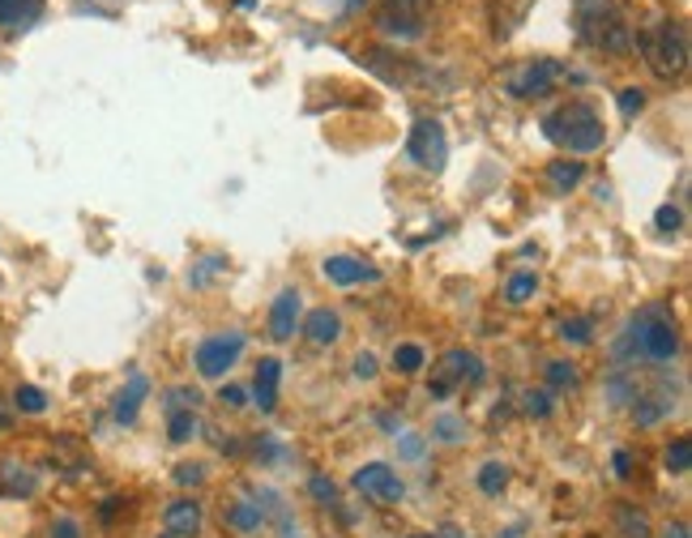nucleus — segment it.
<instances>
[{
  "label": "nucleus",
  "mask_w": 692,
  "mask_h": 538,
  "mask_svg": "<svg viewBox=\"0 0 692 538\" xmlns=\"http://www.w3.org/2000/svg\"><path fill=\"white\" fill-rule=\"evenodd\" d=\"M299 312H303V299H299V291L287 287V291L274 299V308H270V338L274 343H291L296 338Z\"/></svg>",
  "instance_id": "9b49d317"
},
{
  "label": "nucleus",
  "mask_w": 692,
  "mask_h": 538,
  "mask_svg": "<svg viewBox=\"0 0 692 538\" xmlns=\"http://www.w3.org/2000/svg\"><path fill=\"white\" fill-rule=\"evenodd\" d=\"M441 538H462V535H457V530H453V526H445V535H441Z\"/></svg>",
  "instance_id": "79ce46f5"
},
{
  "label": "nucleus",
  "mask_w": 692,
  "mask_h": 538,
  "mask_svg": "<svg viewBox=\"0 0 692 538\" xmlns=\"http://www.w3.org/2000/svg\"><path fill=\"white\" fill-rule=\"evenodd\" d=\"M303 334H308V343L334 346L338 338H343V316H338V312H330V308H317V312H308Z\"/></svg>",
  "instance_id": "f3484780"
},
{
  "label": "nucleus",
  "mask_w": 692,
  "mask_h": 538,
  "mask_svg": "<svg viewBox=\"0 0 692 538\" xmlns=\"http://www.w3.org/2000/svg\"><path fill=\"white\" fill-rule=\"evenodd\" d=\"M432 437L445 444H457L466 437V423L457 419V415H437V423H432Z\"/></svg>",
  "instance_id": "393cba45"
},
{
  "label": "nucleus",
  "mask_w": 692,
  "mask_h": 538,
  "mask_svg": "<svg viewBox=\"0 0 692 538\" xmlns=\"http://www.w3.org/2000/svg\"><path fill=\"white\" fill-rule=\"evenodd\" d=\"M201 479H205V466H180V470H176V483H180V488H198Z\"/></svg>",
  "instance_id": "f704fd0d"
},
{
  "label": "nucleus",
  "mask_w": 692,
  "mask_h": 538,
  "mask_svg": "<svg viewBox=\"0 0 692 538\" xmlns=\"http://www.w3.org/2000/svg\"><path fill=\"white\" fill-rule=\"evenodd\" d=\"M334 483H330V479H312V495H317V500H334Z\"/></svg>",
  "instance_id": "58836bf2"
},
{
  "label": "nucleus",
  "mask_w": 692,
  "mask_h": 538,
  "mask_svg": "<svg viewBox=\"0 0 692 538\" xmlns=\"http://www.w3.org/2000/svg\"><path fill=\"white\" fill-rule=\"evenodd\" d=\"M150 393V381L142 372H133L129 376V385L116 393V406H111V415H116V423H133L138 419V410H142V402H146Z\"/></svg>",
  "instance_id": "dca6fc26"
},
{
  "label": "nucleus",
  "mask_w": 692,
  "mask_h": 538,
  "mask_svg": "<svg viewBox=\"0 0 692 538\" xmlns=\"http://www.w3.org/2000/svg\"><path fill=\"white\" fill-rule=\"evenodd\" d=\"M39 9H44V0H0V26L4 31H22V26H31L39 17Z\"/></svg>",
  "instance_id": "6ab92c4d"
},
{
  "label": "nucleus",
  "mask_w": 692,
  "mask_h": 538,
  "mask_svg": "<svg viewBox=\"0 0 692 538\" xmlns=\"http://www.w3.org/2000/svg\"><path fill=\"white\" fill-rule=\"evenodd\" d=\"M227 526H231L236 535H256V530L265 526V509H261L256 500H236V504L227 509Z\"/></svg>",
  "instance_id": "a211bd4d"
},
{
  "label": "nucleus",
  "mask_w": 692,
  "mask_h": 538,
  "mask_svg": "<svg viewBox=\"0 0 692 538\" xmlns=\"http://www.w3.org/2000/svg\"><path fill=\"white\" fill-rule=\"evenodd\" d=\"M544 133L547 142L564 146L569 154H594L607 142V129H602V120H598L590 103H569V107L544 116Z\"/></svg>",
  "instance_id": "7ed1b4c3"
},
{
  "label": "nucleus",
  "mask_w": 692,
  "mask_h": 538,
  "mask_svg": "<svg viewBox=\"0 0 692 538\" xmlns=\"http://www.w3.org/2000/svg\"><path fill=\"white\" fill-rule=\"evenodd\" d=\"M394 368L397 372H419L423 368V346H415V343H402V346H394Z\"/></svg>",
  "instance_id": "b1692460"
},
{
  "label": "nucleus",
  "mask_w": 692,
  "mask_h": 538,
  "mask_svg": "<svg viewBox=\"0 0 692 538\" xmlns=\"http://www.w3.org/2000/svg\"><path fill=\"white\" fill-rule=\"evenodd\" d=\"M278 385H283V363H278V359H261L256 381H252V397H256V406H261L265 415L278 410Z\"/></svg>",
  "instance_id": "4468645a"
},
{
  "label": "nucleus",
  "mask_w": 692,
  "mask_h": 538,
  "mask_svg": "<svg viewBox=\"0 0 692 538\" xmlns=\"http://www.w3.org/2000/svg\"><path fill=\"white\" fill-rule=\"evenodd\" d=\"M577 26H582V39L598 51L624 56L633 48V26L616 0H577Z\"/></svg>",
  "instance_id": "f03ea898"
},
{
  "label": "nucleus",
  "mask_w": 692,
  "mask_h": 538,
  "mask_svg": "<svg viewBox=\"0 0 692 538\" xmlns=\"http://www.w3.org/2000/svg\"><path fill=\"white\" fill-rule=\"evenodd\" d=\"M4 483H9V491H17V495H31V491H35V475H17V470H13Z\"/></svg>",
  "instance_id": "4c0bfd02"
},
{
  "label": "nucleus",
  "mask_w": 692,
  "mask_h": 538,
  "mask_svg": "<svg viewBox=\"0 0 692 538\" xmlns=\"http://www.w3.org/2000/svg\"><path fill=\"white\" fill-rule=\"evenodd\" d=\"M406 154L410 163H419L423 171H441L449 163V138L441 120H419L410 129V142H406Z\"/></svg>",
  "instance_id": "423d86ee"
},
{
  "label": "nucleus",
  "mask_w": 692,
  "mask_h": 538,
  "mask_svg": "<svg viewBox=\"0 0 692 538\" xmlns=\"http://www.w3.org/2000/svg\"><path fill=\"white\" fill-rule=\"evenodd\" d=\"M645 107V91H620V111L624 116H633V111H642Z\"/></svg>",
  "instance_id": "c9c22d12"
},
{
  "label": "nucleus",
  "mask_w": 692,
  "mask_h": 538,
  "mask_svg": "<svg viewBox=\"0 0 692 538\" xmlns=\"http://www.w3.org/2000/svg\"><path fill=\"white\" fill-rule=\"evenodd\" d=\"M17 410H26V415H44V410H48V393L35 390V385H17Z\"/></svg>",
  "instance_id": "a878e982"
},
{
  "label": "nucleus",
  "mask_w": 692,
  "mask_h": 538,
  "mask_svg": "<svg viewBox=\"0 0 692 538\" xmlns=\"http://www.w3.org/2000/svg\"><path fill=\"white\" fill-rule=\"evenodd\" d=\"M248 338L244 334H236V330H227V334H210V338H201L198 350H193V368H198L205 381H218V376H227L231 368H236V359L244 355Z\"/></svg>",
  "instance_id": "39448f33"
},
{
  "label": "nucleus",
  "mask_w": 692,
  "mask_h": 538,
  "mask_svg": "<svg viewBox=\"0 0 692 538\" xmlns=\"http://www.w3.org/2000/svg\"><path fill=\"white\" fill-rule=\"evenodd\" d=\"M355 376H359V381H372V376H377V355L359 350V355H355Z\"/></svg>",
  "instance_id": "473e14b6"
},
{
  "label": "nucleus",
  "mask_w": 692,
  "mask_h": 538,
  "mask_svg": "<svg viewBox=\"0 0 692 538\" xmlns=\"http://www.w3.org/2000/svg\"><path fill=\"white\" fill-rule=\"evenodd\" d=\"M504 488H509V466H504V462H488V466L479 470V491H484V495H500Z\"/></svg>",
  "instance_id": "4be33fe9"
},
{
  "label": "nucleus",
  "mask_w": 692,
  "mask_h": 538,
  "mask_svg": "<svg viewBox=\"0 0 692 538\" xmlns=\"http://www.w3.org/2000/svg\"><path fill=\"white\" fill-rule=\"evenodd\" d=\"M484 376V363L470 355V350H449L445 359H441V368H437V381H432V397H449V393L457 390V385H466V381H479Z\"/></svg>",
  "instance_id": "6e6552de"
},
{
  "label": "nucleus",
  "mask_w": 692,
  "mask_h": 538,
  "mask_svg": "<svg viewBox=\"0 0 692 538\" xmlns=\"http://www.w3.org/2000/svg\"><path fill=\"white\" fill-rule=\"evenodd\" d=\"M244 397L248 393L240 390V385H223V393H218V402H223V406H231V410H240V406H244Z\"/></svg>",
  "instance_id": "e433bc0d"
},
{
  "label": "nucleus",
  "mask_w": 692,
  "mask_h": 538,
  "mask_svg": "<svg viewBox=\"0 0 692 538\" xmlns=\"http://www.w3.org/2000/svg\"><path fill=\"white\" fill-rule=\"evenodd\" d=\"M526 415L547 419V415H551V397H547V393H526Z\"/></svg>",
  "instance_id": "2f4dec72"
},
{
  "label": "nucleus",
  "mask_w": 692,
  "mask_h": 538,
  "mask_svg": "<svg viewBox=\"0 0 692 538\" xmlns=\"http://www.w3.org/2000/svg\"><path fill=\"white\" fill-rule=\"evenodd\" d=\"M377 26H381L385 35H402V39H415V35L423 31L419 13H415L410 4H402V0H390V4L377 13Z\"/></svg>",
  "instance_id": "ddd939ff"
},
{
  "label": "nucleus",
  "mask_w": 692,
  "mask_h": 538,
  "mask_svg": "<svg viewBox=\"0 0 692 538\" xmlns=\"http://www.w3.org/2000/svg\"><path fill=\"white\" fill-rule=\"evenodd\" d=\"M637 48H642L649 73L663 82H676L689 69V31L680 22H658V26L642 31Z\"/></svg>",
  "instance_id": "20e7f679"
},
{
  "label": "nucleus",
  "mask_w": 692,
  "mask_h": 538,
  "mask_svg": "<svg viewBox=\"0 0 692 538\" xmlns=\"http://www.w3.org/2000/svg\"><path fill=\"white\" fill-rule=\"evenodd\" d=\"M560 338H564V343H573V346H586L594 338V325L586 321V316H577V321H564Z\"/></svg>",
  "instance_id": "cd10ccee"
},
{
  "label": "nucleus",
  "mask_w": 692,
  "mask_h": 538,
  "mask_svg": "<svg viewBox=\"0 0 692 538\" xmlns=\"http://www.w3.org/2000/svg\"><path fill=\"white\" fill-rule=\"evenodd\" d=\"M620 530H624V538H649V522H645V513H637V509H620Z\"/></svg>",
  "instance_id": "bb28decb"
},
{
  "label": "nucleus",
  "mask_w": 692,
  "mask_h": 538,
  "mask_svg": "<svg viewBox=\"0 0 692 538\" xmlns=\"http://www.w3.org/2000/svg\"><path fill=\"white\" fill-rule=\"evenodd\" d=\"M676 355H680V334H676V321H671V312L663 303L642 308L624 325V334L616 343V359L633 363V368L637 363H671Z\"/></svg>",
  "instance_id": "f257e3e1"
},
{
  "label": "nucleus",
  "mask_w": 692,
  "mask_h": 538,
  "mask_svg": "<svg viewBox=\"0 0 692 538\" xmlns=\"http://www.w3.org/2000/svg\"><path fill=\"white\" fill-rule=\"evenodd\" d=\"M663 538H689V526H684V522H676V526H667V530H663Z\"/></svg>",
  "instance_id": "a19ab883"
},
{
  "label": "nucleus",
  "mask_w": 692,
  "mask_h": 538,
  "mask_svg": "<svg viewBox=\"0 0 692 538\" xmlns=\"http://www.w3.org/2000/svg\"><path fill=\"white\" fill-rule=\"evenodd\" d=\"M355 488L363 491V495H372V500H402L406 495L397 470L385 466V462H368L363 470H355Z\"/></svg>",
  "instance_id": "9d476101"
},
{
  "label": "nucleus",
  "mask_w": 692,
  "mask_h": 538,
  "mask_svg": "<svg viewBox=\"0 0 692 538\" xmlns=\"http://www.w3.org/2000/svg\"><path fill=\"white\" fill-rule=\"evenodd\" d=\"M535 291H539V274H535V270H522V274H513V278H509L504 299H509V303H526Z\"/></svg>",
  "instance_id": "412c9836"
},
{
  "label": "nucleus",
  "mask_w": 692,
  "mask_h": 538,
  "mask_svg": "<svg viewBox=\"0 0 692 538\" xmlns=\"http://www.w3.org/2000/svg\"><path fill=\"white\" fill-rule=\"evenodd\" d=\"M325 278H330L334 287H359V283H377L381 270L368 265V261H359V256H330V261H325Z\"/></svg>",
  "instance_id": "f8f14e48"
},
{
  "label": "nucleus",
  "mask_w": 692,
  "mask_h": 538,
  "mask_svg": "<svg viewBox=\"0 0 692 538\" xmlns=\"http://www.w3.org/2000/svg\"><path fill=\"white\" fill-rule=\"evenodd\" d=\"M582 176H586V163H577V158H560V163H551V167H547V180H551L560 193L577 189V184H582Z\"/></svg>",
  "instance_id": "aec40b11"
},
{
  "label": "nucleus",
  "mask_w": 692,
  "mask_h": 538,
  "mask_svg": "<svg viewBox=\"0 0 692 538\" xmlns=\"http://www.w3.org/2000/svg\"><path fill=\"white\" fill-rule=\"evenodd\" d=\"M556 82H560V64H556V60H535V64H526L522 73L509 77V95L539 98V95H547Z\"/></svg>",
  "instance_id": "1a4fd4ad"
},
{
  "label": "nucleus",
  "mask_w": 692,
  "mask_h": 538,
  "mask_svg": "<svg viewBox=\"0 0 692 538\" xmlns=\"http://www.w3.org/2000/svg\"><path fill=\"white\" fill-rule=\"evenodd\" d=\"M163 526H167V538H193L201 530V504L198 500H176V504H167Z\"/></svg>",
  "instance_id": "2eb2a0df"
},
{
  "label": "nucleus",
  "mask_w": 692,
  "mask_h": 538,
  "mask_svg": "<svg viewBox=\"0 0 692 538\" xmlns=\"http://www.w3.org/2000/svg\"><path fill=\"white\" fill-rule=\"evenodd\" d=\"M51 538H82V526L73 517H56L51 522Z\"/></svg>",
  "instance_id": "72a5a7b5"
},
{
  "label": "nucleus",
  "mask_w": 692,
  "mask_h": 538,
  "mask_svg": "<svg viewBox=\"0 0 692 538\" xmlns=\"http://www.w3.org/2000/svg\"><path fill=\"white\" fill-rule=\"evenodd\" d=\"M667 470H671V475H689L692 470V441L689 437H680V441L667 449Z\"/></svg>",
  "instance_id": "5701e85b"
},
{
  "label": "nucleus",
  "mask_w": 692,
  "mask_h": 538,
  "mask_svg": "<svg viewBox=\"0 0 692 538\" xmlns=\"http://www.w3.org/2000/svg\"><path fill=\"white\" fill-rule=\"evenodd\" d=\"M654 227H658V231H667V236H671V231H680V227H684V214H680V210H676V205H663V210H658V214H654Z\"/></svg>",
  "instance_id": "c756f323"
},
{
  "label": "nucleus",
  "mask_w": 692,
  "mask_h": 538,
  "mask_svg": "<svg viewBox=\"0 0 692 538\" xmlns=\"http://www.w3.org/2000/svg\"><path fill=\"white\" fill-rule=\"evenodd\" d=\"M629 466H633V457L620 449V453H616V475H620V479H629Z\"/></svg>",
  "instance_id": "ea45409f"
},
{
  "label": "nucleus",
  "mask_w": 692,
  "mask_h": 538,
  "mask_svg": "<svg viewBox=\"0 0 692 538\" xmlns=\"http://www.w3.org/2000/svg\"><path fill=\"white\" fill-rule=\"evenodd\" d=\"M680 410V385L671 390V381L663 376L658 385H649V390H637L633 397V419L642 423V428H654V423H663L667 415H676Z\"/></svg>",
  "instance_id": "0eeeda50"
},
{
  "label": "nucleus",
  "mask_w": 692,
  "mask_h": 538,
  "mask_svg": "<svg viewBox=\"0 0 692 538\" xmlns=\"http://www.w3.org/2000/svg\"><path fill=\"white\" fill-rule=\"evenodd\" d=\"M423 449H428L423 437H397V453H402L406 462H419V457H423Z\"/></svg>",
  "instance_id": "7c9ffc66"
},
{
  "label": "nucleus",
  "mask_w": 692,
  "mask_h": 538,
  "mask_svg": "<svg viewBox=\"0 0 692 538\" xmlns=\"http://www.w3.org/2000/svg\"><path fill=\"white\" fill-rule=\"evenodd\" d=\"M547 385H551V390H573V385H577L573 363H547Z\"/></svg>",
  "instance_id": "c85d7f7f"
}]
</instances>
